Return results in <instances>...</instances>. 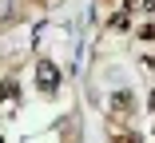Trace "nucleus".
Instances as JSON below:
<instances>
[{
  "label": "nucleus",
  "mask_w": 155,
  "mask_h": 143,
  "mask_svg": "<svg viewBox=\"0 0 155 143\" xmlns=\"http://www.w3.org/2000/svg\"><path fill=\"white\" fill-rule=\"evenodd\" d=\"M111 143H135V135H119V139H111Z\"/></svg>",
  "instance_id": "6"
},
{
  "label": "nucleus",
  "mask_w": 155,
  "mask_h": 143,
  "mask_svg": "<svg viewBox=\"0 0 155 143\" xmlns=\"http://www.w3.org/2000/svg\"><path fill=\"white\" fill-rule=\"evenodd\" d=\"M151 107H155V92H151Z\"/></svg>",
  "instance_id": "7"
},
{
  "label": "nucleus",
  "mask_w": 155,
  "mask_h": 143,
  "mask_svg": "<svg viewBox=\"0 0 155 143\" xmlns=\"http://www.w3.org/2000/svg\"><path fill=\"white\" fill-rule=\"evenodd\" d=\"M127 8H119V12H111V20H107V28H111V32H127Z\"/></svg>",
  "instance_id": "3"
},
{
  "label": "nucleus",
  "mask_w": 155,
  "mask_h": 143,
  "mask_svg": "<svg viewBox=\"0 0 155 143\" xmlns=\"http://www.w3.org/2000/svg\"><path fill=\"white\" fill-rule=\"evenodd\" d=\"M36 88H40L44 96H56V92H60V68H56L52 60H40V64H36Z\"/></svg>",
  "instance_id": "1"
},
{
  "label": "nucleus",
  "mask_w": 155,
  "mask_h": 143,
  "mask_svg": "<svg viewBox=\"0 0 155 143\" xmlns=\"http://www.w3.org/2000/svg\"><path fill=\"white\" fill-rule=\"evenodd\" d=\"M111 107H119V115H127V111H131V96L127 92H115L111 96Z\"/></svg>",
  "instance_id": "4"
},
{
  "label": "nucleus",
  "mask_w": 155,
  "mask_h": 143,
  "mask_svg": "<svg viewBox=\"0 0 155 143\" xmlns=\"http://www.w3.org/2000/svg\"><path fill=\"white\" fill-rule=\"evenodd\" d=\"M16 107H20V83L16 80H4V83H0V111L12 115Z\"/></svg>",
  "instance_id": "2"
},
{
  "label": "nucleus",
  "mask_w": 155,
  "mask_h": 143,
  "mask_svg": "<svg viewBox=\"0 0 155 143\" xmlns=\"http://www.w3.org/2000/svg\"><path fill=\"white\" fill-rule=\"evenodd\" d=\"M139 8L143 12H155V0H139Z\"/></svg>",
  "instance_id": "5"
}]
</instances>
